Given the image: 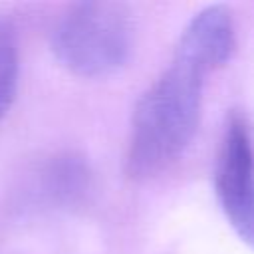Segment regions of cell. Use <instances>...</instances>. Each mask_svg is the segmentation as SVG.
I'll return each mask as SVG.
<instances>
[{"label":"cell","instance_id":"obj_1","mask_svg":"<svg viewBox=\"0 0 254 254\" xmlns=\"http://www.w3.org/2000/svg\"><path fill=\"white\" fill-rule=\"evenodd\" d=\"M234 46L228 6H206L189 20L169 65L133 109L125 153V173L131 179L155 177L185 153L200 121L204 79L230 60Z\"/></svg>","mask_w":254,"mask_h":254},{"label":"cell","instance_id":"obj_2","mask_svg":"<svg viewBox=\"0 0 254 254\" xmlns=\"http://www.w3.org/2000/svg\"><path fill=\"white\" fill-rule=\"evenodd\" d=\"M135 24L121 2H79L69 6L52 32L60 64L81 77H105L121 69L133 52Z\"/></svg>","mask_w":254,"mask_h":254},{"label":"cell","instance_id":"obj_3","mask_svg":"<svg viewBox=\"0 0 254 254\" xmlns=\"http://www.w3.org/2000/svg\"><path fill=\"white\" fill-rule=\"evenodd\" d=\"M214 192L228 224L254 248V139L248 119L234 111L220 139Z\"/></svg>","mask_w":254,"mask_h":254},{"label":"cell","instance_id":"obj_4","mask_svg":"<svg viewBox=\"0 0 254 254\" xmlns=\"http://www.w3.org/2000/svg\"><path fill=\"white\" fill-rule=\"evenodd\" d=\"M18 89V44L12 26L0 16V119L12 107Z\"/></svg>","mask_w":254,"mask_h":254}]
</instances>
